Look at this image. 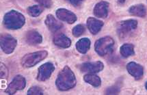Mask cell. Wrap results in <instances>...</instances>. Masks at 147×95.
<instances>
[{
	"instance_id": "cell-27",
	"label": "cell",
	"mask_w": 147,
	"mask_h": 95,
	"mask_svg": "<svg viewBox=\"0 0 147 95\" xmlns=\"http://www.w3.org/2000/svg\"><path fill=\"white\" fill-rule=\"evenodd\" d=\"M66 1H69L70 3H71L74 6H78L79 5L81 4L84 0H66Z\"/></svg>"
},
{
	"instance_id": "cell-21",
	"label": "cell",
	"mask_w": 147,
	"mask_h": 95,
	"mask_svg": "<svg viewBox=\"0 0 147 95\" xmlns=\"http://www.w3.org/2000/svg\"><path fill=\"white\" fill-rule=\"evenodd\" d=\"M28 13L33 17H38L43 11V7L39 5H34L33 6H30L27 9Z\"/></svg>"
},
{
	"instance_id": "cell-6",
	"label": "cell",
	"mask_w": 147,
	"mask_h": 95,
	"mask_svg": "<svg viewBox=\"0 0 147 95\" xmlns=\"http://www.w3.org/2000/svg\"><path fill=\"white\" fill-rule=\"evenodd\" d=\"M17 40L8 34H3L1 36V47L6 54H10L17 46Z\"/></svg>"
},
{
	"instance_id": "cell-28",
	"label": "cell",
	"mask_w": 147,
	"mask_h": 95,
	"mask_svg": "<svg viewBox=\"0 0 147 95\" xmlns=\"http://www.w3.org/2000/svg\"><path fill=\"white\" fill-rule=\"evenodd\" d=\"M125 1H126V0H118V1L120 3H124L125 2Z\"/></svg>"
},
{
	"instance_id": "cell-12",
	"label": "cell",
	"mask_w": 147,
	"mask_h": 95,
	"mask_svg": "<svg viewBox=\"0 0 147 95\" xmlns=\"http://www.w3.org/2000/svg\"><path fill=\"white\" fill-rule=\"evenodd\" d=\"M109 6H110L109 3L105 1H101L97 3L93 10L94 15L98 18L105 19L108 15Z\"/></svg>"
},
{
	"instance_id": "cell-24",
	"label": "cell",
	"mask_w": 147,
	"mask_h": 95,
	"mask_svg": "<svg viewBox=\"0 0 147 95\" xmlns=\"http://www.w3.org/2000/svg\"><path fill=\"white\" fill-rule=\"evenodd\" d=\"M121 91V88L117 85L108 88L105 90V94H118Z\"/></svg>"
},
{
	"instance_id": "cell-5",
	"label": "cell",
	"mask_w": 147,
	"mask_h": 95,
	"mask_svg": "<svg viewBox=\"0 0 147 95\" xmlns=\"http://www.w3.org/2000/svg\"><path fill=\"white\" fill-rule=\"evenodd\" d=\"M138 27V21L134 19L122 21L117 25V33L119 37L124 38L127 34L135 30Z\"/></svg>"
},
{
	"instance_id": "cell-1",
	"label": "cell",
	"mask_w": 147,
	"mask_h": 95,
	"mask_svg": "<svg viewBox=\"0 0 147 95\" xmlns=\"http://www.w3.org/2000/svg\"><path fill=\"white\" fill-rule=\"evenodd\" d=\"M77 80L74 73L68 66H64L58 75L55 85L59 90L66 91L76 86Z\"/></svg>"
},
{
	"instance_id": "cell-29",
	"label": "cell",
	"mask_w": 147,
	"mask_h": 95,
	"mask_svg": "<svg viewBox=\"0 0 147 95\" xmlns=\"http://www.w3.org/2000/svg\"><path fill=\"white\" fill-rule=\"evenodd\" d=\"M145 88H146V89L147 90V82H146V84H145Z\"/></svg>"
},
{
	"instance_id": "cell-14",
	"label": "cell",
	"mask_w": 147,
	"mask_h": 95,
	"mask_svg": "<svg viewBox=\"0 0 147 95\" xmlns=\"http://www.w3.org/2000/svg\"><path fill=\"white\" fill-rule=\"evenodd\" d=\"M45 23L48 29L53 33L58 32L63 26L62 23L57 20L52 15H48L47 16Z\"/></svg>"
},
{
	"instance_id": "cell-7",
	"label": "cell",
	"mask_w": 147,
	"mask_h": 95,
	"mask_svg": "<svg viewBox=\"0 0 147 95\" xmlns=\"http://www.w3.org/2000/svg\"><path fill=\"white\" fill-rule=\"evenodd\" d=\"M26 86V81L24 77L20 75H16L8 85L5 92L8 94H15L18 90L24 89Z\"/></svg>"
},
{
	"instance_id": "cell-20",
	"label": "cell",
	"mask_w": 147,
	"mask_h": 95,
	"mask_svg": "<svg viewBox=\"0 0 147 95\" xmlns=\"http://www.w3.org/2000/svg\"><path fill=\"white\" fill-rule=\"evenodd\" d=\"M120 53L121 55L124 58H128L134 55V46L131 44L126 43L123 44L120 48Z\"/></svg>"
},
{
	"instance_id": "cell-18",
	"label": "cell",
	"mask_w": 147,
	"mask_h": 95,
	"mask_svg": "<svg viewBox=\"0 0 147 95\" xmlns=\"http://www.w3.org/2000/svg\"><path fill=\"white\" fill-rule=\"evenodd\" d=\"M90 40L87 38H83L80 39L77 42L75 46L78 51L81 53H86L89 51L90 48Z\"/></svg>"
},
{
	"instance_id": "cell-9",
	"label": "cell",
	"mask_w": 147,
	"mask_h": 95,
	"mask_svg": "<svg viewBox=\"0 0 147 95\" xmlns=\"http://www.w3.org/2000/svg\"><path fill=\"white\" fill-rule=\"evenodd\" d=\"M104 68V64L101 61L94 62H86L80 66V69L83 73H96L101 71Z\"/></svg>"
},
{
	"instance_id": "cell-22",
	"label": "cell",
	"mask_w": 147,
	"mask_h": 95,
	"mask_svg": "<svg viewBox=\"0 0 147 95\" xmlns=\"http://www.w3.org/2000/svg\"><path fill=\"white\" fill-rule=\"evenodd\" d=\"M85 32V28L83 25L79 24L78 26H76L73 29V35L75 37H80V36H82Z\"/></svg>"
},
{
	"instance_id": "cell-4",
	"label": "cell",
	"mask_w": 147,
	"mask_h": 95,
	"mask_svg": "<svg viewBox=\"0 0 147 95\" xmlns=\"http://www.w3.org/2000/svg\"><path fill=\"white\" fill-rule=\"evenodd\" d=\"M47 55L48 53L47 51H39L28 53L21 59V64L25 69L33 67L42 60H45Z\"/></svg>"
},
{
	"instance_id": "cell-17",
	"label": "cell",
	"mask_w": 147,
	"mask_h": 95,
	"mask_svg": "<svg viewBox=\"0 0 147 95\" xmlns=\"http://www.w3.org/2000/svg\"><path fill=\"white\" fill-rule=\"evenodd\" d=\"M131 15L138 17H144L146 15V8L144 4H137L131 6L129 9Z\"/></svg>"
},
{
	"instance_id": "cell-13",
	"label": "cell",
	"mask_w": 147,
	"mask_h": 95,
	"mask_svg": "<svg viewBox=\"0 0 147 95\" xmlns=\"http://www.w3.org/2000/svg\"><path fill=\"white\" fill-rule=\"evenodd\" d=\"M86 23L88 29L93 35L97 34L103 26V21L94 17H89Z\"/></svg>"
},
{
	"instance_id": "cell-25",
	"label": "cell",
	"mask_w": 147,
	"mask_h": 95,
	"mask_svg": "<svg viewBox=\"0 0 147 95\" xmlns=\"http://www.w3.org/2000/svg\"><path fill=\"white\" fill-rule=\"evenodd\" d=\"M0 75L1 79H7L8 77V70L6 65L2 62H1V66H0Z\"/></svg>"
},
{
	"instance_id": "cell-23",
	"label": "cell",
	"mask_w": 147,
	"mask_h": 95,
	"mask_svg": "<svg viewBox=\"0 0 147 95\" xmlns=\"http://www.w3.org/2000/svg\"><path fill=\"white\" fill-rule=\"evenodd\" d=\"M28 95H42L43 94L42 89L38 86H33L28 90Z\"/></svg>"
},
{
	"instance_id": "cell-15",
	"label": "cell",
	"mask_w": 147,
	"mask_h": 95,
	"mask_svg": "<svg viewBox=\"0 0 147 95\" xmlns=\"http://www.w3.org/2000/svg\"><path fill=\"white\" fill-rule=\"evenodd\" d=\"M26 41L30 45H37L42 42V37L36 30H30L26 33Z\"/></svg>"
},
{
	"instance_id": "cell-11",
	"label": "cell",
	"mask_w": 147,
	"mask_h": 95,
	"mask_svg": "<svg viewBox=\"0 0 147 95\" xmlns=\"http://www.w3.org/2000/svg\"><path fill=\"white\" fill-rule=\"evenodd\" d=\"M56 16L60 20L69 24H73L77 21V16L73 12L65 8L58 9L56 10Z\"/></svg>"
},
{
	"instance_id": "cell-2",
	"label": "cell",
	"mask_w": 147,
	"mask_h": 95,
	"mask_svg": "<svg viewBox=\"0 0 147 95\" xmlns=\"http://www.w3.org/2000/svg\"><path fill=\"white\" fill-rule=\"evenodd\" d=\"M26 19L21 12L10 10L3 17V25L7 29L18 30L24 26Z\"/></svg>"
},
{
	"instance_id": "cell-19",
	"label": "cell",
	"mask_w": 147,
	"mask_h": 95,
	"mask_svg": "<svg viewBox=\"0 0 147 95\" xmlns=\"http://www.w3.org/2000/svg\"><path fill=\"white\" fill-rule=\"evenodd\" d=\"M84 80L86 83L92 86L98 88L101 86V80L97 75L93 74V73H88L84 77Z\"/></svg>"
},
{
	"instance_id": "cell-3",
	"label": "cell",
	"mask_w": 147,
	"mask_h": 95,
	"mask_svg": "<svg viewBox=\"0 0 147 95\" xmlns=\"http://www.w3.org/2000/svg\"><path fill=\"white\" fill-rule=\"evenodd\" d=\"M114 40L110 36H105L98 39L94 44V50L100 56L109 55L113 51Z\"/></svg>"
},
{
	"instance_id": "cell-10",
	"label": "cell",
	"mask_w": 147,
	"mask_h": 95,
	"mask_svg": "<svg viewBox=\"0 0 147 95\" xmlns=\"http://www.w3.org/2000/svg\"><path fill=\"white\" fill-rule=\"evenodd\" d=\"M127 70L129 74L136 80H139L142 78L144 74V69L140 64L136 63L135 62H129L127 64Z\"/></svg>"
},
{
	"instance_id": "cell-16",
	"label": "cell",
	"mask_w": 147,
	"mask_h": 95,
	"mask_svg": "<svg viewBox=\"0 0 147 95\" xmlns=\"http://www.w3.org/2000/svg\"><path fill=\"white\" fill-rule=\"evenodd\" d=\"M53 42L57 46L62 49L69 48L71 45V39L62 33L58 34L55 36L53 38Z\"/></svg>"
},
{
	"instance_id": "cell-26",
	"label": "cell",
	"mask_w": 147,
	"mask_h": 95,
	"mask_svg": "<svg viewBox=\"0 0 147 95\" xmlns=\"http://www.w3.org/2000/svg\"><path fill=\"white\" fill-rule=\"evenodd\" d=\"M40 4V6L45 8H50L52 6V0H34Z\"/></svg>"
},
{
	"instance_id": "cell-8",
	"label": "cell",
	"mask_w": 147,
	"mask_h": 95,
	"mask_svg": "<svg viewBox=\"0 0 147 95\" xmlns=\"http://www.w3.org/2000/svg\"><path fill=\"white\" fill-rule=\"evenodd\" d=\"M55 70V66L51 62H47L41 65L38 70L37 80L40 82L47 80Z\"/></svg>"
}]
</instances>
